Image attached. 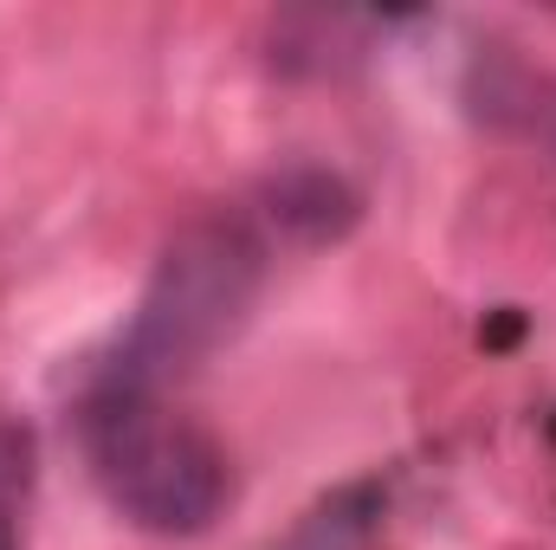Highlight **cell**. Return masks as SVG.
<instances>
[{
	"mask_svg": "<svg viewBox=\"0 0 556 550\" xmlns=\"http://www.w3.org/2000/svg\"><path fill=\"white\" fill-rule=\"evenodd\" d=\"M85 460L111 512L155 538L207 532L233 492L227 447L194 414L168 409L155 389L104 383L85 409Z\"/></svg>",
	"mask_w": 556,
	"mask_h": 550,
	"instance_id": "obj_1",
	"label": "cell"
},
{
	"mask_svg": "<svg viewBox=\"0 0 556 550\" xmlns=\"http://www.w3.org/2000/svg\"><path fill=\"white\" fill-rule=\"evenodd\" d=\"M260 247L233 221H201L188 227L142 291V311L124 337V357L111 370L117 389H162V376L194 370L214 357L253 311L260 298Z\"/></svg>",
	"mask_w": 556,
	"mask_h": 550,
	"instance_id": "obj_2",
	"label": "cell"
},
{
	"mask_svg": "<svg viewBox=\"0 0 556 550\" xmlns=\"http://www.w3.org/2000/svg\"><path fill=\"white\" fill-rule=\"evenodd\" d=\"M33 492V434L0 409V550H20V505Z\"/></svg>",
	"mask_w": 556,
	"mask_h": 550,
	"instance_id": "obj_3",
	"label": "cell"
},
{
	"mask_svg": "<svg viewBox=\"0 0 556 550\" xmlns=\"http://www.w3.org/2000/svg\"><path fill=\"white\" fill-rule=\"evenodd\" d=\"M363 505L356 499H330V505H317L291 538L278 550H363Z\"/></svg>",
	"mask_w": 556,
	"mask_h": 550,
	"instance_id": "obj_4",
	"label": "cell"
}]
</instances>
